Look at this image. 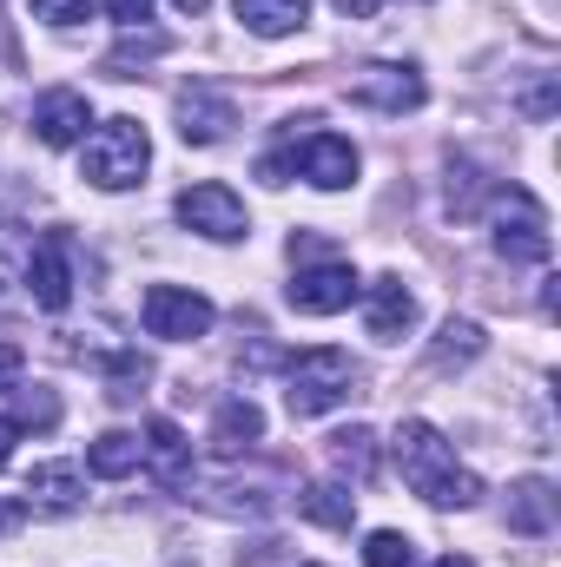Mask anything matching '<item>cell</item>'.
I'll use <instances>...</instances> for the list:
<instances>
[{
	"label": "cell",
	"instance_id": "obj_31",
	"mask_svg": "<svg viewBox=\"0 0 561 567\" xmlns=\"http://www.w3.org/2000/svg\"><path fill=\"white\" fill-rule=\"evenodd\" d=\"M13 435H20V423H13V416H0V468H7V455H13Z\"/></svg>",
	"mask_w": 561,
	"mask_h": 567
},
{
	"label": "cell",
	"instance_id": "obj_17",
	"mask_svg": "<svg viewBox=\"0 0 561 567\" xmlns=\"http://www.w3.org/2000/svg\"><path fill=\"white\" fill-rule=\"evenodd\" d=\"M232 7H238L245 33H258V40H284L310 20V0H232Z\"/></svg>",
	"mask_w": 561,
	"mask_h": 567
},
{
	"label": "cell",
	"instance_id": "obj_1",
	"mask_svg": "<svg viewBox=\"0 0 561 567\" xmlns=\"http://www.w3.org/2000/svg\"><path fill=\"white\" fill-rule=\"evenodd\" d=\"M397 468H404V482L417 488L429 508H476L482 502V482L456 462V449L442 442V429L422 423V416H410V423L397 429Z\"/></svg>",
	"mask_w": 561,
	"mask_h": 567
},
{
	"label": "cell",
	"instance_id": "obj_9",
	"mask_svg": "<svg viewBox=\"0 0 561 567\" xmlns=\"http://www.w3.org/2000/svg\"><path fill=\"white\" fill-rule=\"evenodd\" d=\"M350 100H357V106H370V113H417L422 100H429V86H422L417 66L370 60V66H357V73H350Z\"/></svg>",
	"mask_w": 561,
	"mask_h": 567
},
{
	"label": "cell",
	"instance_id": "obj_16",
	"mask_svg": "<svg viewBox=\"0 0 561 567\" xmlns=\"http://www.w3.org/2000/svg\"><path fill=\"white\" fill-rule=\"evenodd\" d=\"M140 449H145V468L159 475V482H185V468H192V442L178 435V423H165V416H152L145 423V435H140Z\"/></svg>",
	"mask_w": 561,
	"mask_h": 567
},
{
	"label": "cell",
	"instance_id": "obj_30",
	"mask_svg": "<svg viewBox=\"0 0 561 567\" xmlns=\"http://www.w3.org/2000/svg\"><path fill=\"white\" fill-rule=\"evenodd\" d=\"M27 522V502H0V535H13Z\"/></svg>",
	"mask_w": 561,
	"mask_h": 567
},
{
	"label": "cell",
	"instance_id": "obj_11",
	"mask_svg": "<svg viewBox=\"0 0 561 567\" xmlns=\"http://www.w3.org/2000/svg\"><path fill=\"white\" fill-rule=\"evenodd\" d=\"M232 126H238L232 93H218V86H205V80L178 93V140L185 145H218Z\"/></svg>",
	"mask_w": 561,
	"mask_h": 567
},
{
	"label": "cell",
	"instance_id": "obj_27",
	"mask_svg": "<svg viewBox=\"0 0 561 567\" xmlns=\"http://www.w3.org/2000/svg\"><path fill=\"white\" fill-rule=\"evenodd\" d=\"M86 7H93V0H33V13H40L47 27H73V20H86Z\"/></svg>",
	"mask_w": 561,
	"mask_h": 567
},
{
	"label": "cell",
	"instance_id": "obj_5",
	"mask_svg": "<svg viewBox=\"0 0 561 567\" xmlns=\"http://www.w3.org/2000/svg\"><path fill=\"white\" fill-rule=\"evenodd\" d=\"M489 231H496V251L509 265H549V212L529 185L489 192Z\"/></svg>",
	"mask_w": 561,
	"mask_h": 567
},
{
	"label": "cell",
	"instance_id": "obj_8",
	"mask_svg": "<svg viewBox=\"0 0 561 567\" xmlns=\"http://www.w3.org/2000/svg\"><path fill=\"white\" fill-rule=\"evenodd\" d=\"M357 271L344 265V258H324V265H297V278L284 284V297H290V310H304V317H337V310H350L357 303Z\"/></svg>",
	"mask_w": 561,
	"mask_h": 567
},
{
	"label": "cell",
	"instance_id": "obj_15",
	"mask_svg": "<svg viewBox=\"0 0 561 567\" xmlns=\"http://www.w3.org/2000/svg\"><path fill=\"white\" fill-rule=\"evenodd\" d=\"M27 508H40V515H73L80 508V468L73 462H40L33 475H27V495H20Z\"/></svg>",
	"mask_w": 561,
	"mask_h": 567
},
{
	"label": "cell",
	"instance_id": "obj_19",
	"mask_svg": "<svg viewBox=\"0 0 561 567\" xmlns=\"http://www.w3.org/2000/svg\"><path fill=\"white\" fill-rule=\"evenodd\" d=\"M509 528H516V535H549V528H555V488L536 482V475L516 482V488H509Z\"/></svg>",
	"mask_w": 561,
	"mask_h": 567
},
{
	"label": "cell",
	"instance_id": "obj_7",
	"mask_svg": "<svg viewBox=\"0 0 561 567\" xmlns=\"http://www.w3.org/2000/svg\"><path fill=\"white\" fill-rule=\"evenodd\" d=\"M145 330L152 337H165V343H192V337H205L212 330V297H198V290H185V284H152L140 303Z\"/></svg>",
	"mask_w": 561,
	"mask_h": 567
},
{
	"label": "cell",
	"instance_id": "obj_13",
	"mask_svg": "<svg viewBox=\"0 0 561 567\" xmlns=\"http://www.w3.org/2000/svg\"><path fill=\"white\" fill-rule=\"evenodd\" d=\"M86 120H93V106H86V93H73V86H53V93H40V106H33L40 145H73L86 133Z\"/></svg>",
	"mask_w": 561,
	"mask_h": 567
},
{
	"label": "cell",
	"instance_id": "obj_28",
	"mask_svg": "<svg viewBox=\"0 0 561 567\" xmlns=\"http://www.w3.org/2000/svg\"><path fill=\"white\" fill-rule=\"evenodd\" d=\"M100 7H106L120 27H145V20H152V0H100Z\"/></svg>",
	"mask_w": 561,
	"mask_h": 567
},
{
	"label": "cell",
	"instance_id": "obj_12",
	"mask_svg": "<svg viewBox=\"0 0 561 567\" xmlns=\"http://www.w3.org/2000/svg\"><path fill=\"white\" fill-rule=\"evenodd\" d=\"M364 297V323H370V337H384V343H397L410 323H417V297L404 290V278H377L370 290H357Z\"/></svg>",
	"mask_w": 561,
	"mask_h": 567
},
{
	"label": "cell",
	"instance_id": "obj_26",
	"mask_svg": "<svg viewBox=\"0 0 561 567\" xmlns=\"http://www.w3.org/2000/svg\"><path fill=\"white\" fill-rule=\"evenodd\" d=\"M145 377H152V370H145L140 357H113V390H106V396H113V403H133L145 390Z\"/></svg>",
	"mask_w": 561,
	"mask_h": 567
},
{
	"label": "cell",
	"instance_id": "obj_29",
	"mask_svg": "<svg viewBox=\"0 0 561 567\" xmlns=\"http://www.w3.org/2000/svg\"><path fill=\"white\" fill-rule=\"evenodd\" d=\"M20 363H27V357H20V343H0V390L20 377Z\"/></svg>",
	"mask_w": 561,
	"mask_h": 567
},
{
	"label": "cell",
	"instance_id": "obj_23",
	"mask_svg": "<svg viewBox=\"0 0 561 567\" xmlns=\"http://www.w3.org/2000/svg\"><path fill=\"white\" fill-rule=\"evenodd\" d=\"M165 53V33H145V27H126V40L106 53V73L113 80H133V66H145V60H159Z\"/></svg>",
	"mask_w": 561,
	"mask_h": 567
},
{
	"label": "cell",
	"instance_id": "obj_10",
	"mask_svg": "<svg viewBox=\"0 0 561 567\" xmlns=\"http://www.w3.org/2000/svg\"><path fill=\"white\" fill-rule=\"evenodd\" d=\"M27 290L40 310H67L73 303V238L67 231H47L27 258Z\"/></svg>",
	"mask_w": 561,
	"mask_h": 567
},
{
	"label": "cell",
	"instance_id": "obj_2",
	"mask_svg": "<svg viewBox=\"0 0 561 567\" xmlns=\"http://www.w3.org/2000/svg\"><path fill=\"white\" fill-rule=\"evenodd\" d=\"M310 178L317 192H344V185H357V145L337 140V133H290V140L278 145V152H265L258 158V178L265 185H284V178Z\"/></svg>",
	"mask_w": 561,
	"mask_h": 567
},
{
	"label": "cell",
	"instance_id": "obj_33",
	"mask_svg": "<svg viewBox=\"0 0 561 567\" xmlns=\"http://www.w3.org/2000/svg\"><path fill=\"white\" fill-rule=\"evenodd\" d=\"M172 7H178V13H192V20H198V13H205V7H212V0H172Z\"/></svg>",
	"mask_w": 561,
	"mask_h": 567
},
{
	"label": "cell",
	"instance_id": "obj_3",
	"mask_svg": "<svg viewBox=\"0 0 561 567\" xmlns=\"http://www.w3.org/2000/svg\"><path fill=\"white\" fill-rule=\"evenodd\" d=\"M145 165H152V140H145L140 120H106L93 140H86V152H80V178L86 185H100V192H126V185H140Z\"/></svg>",
	"mask_w": 561,
	"mask_h": 567
},
{
	"label": "cell",
	"instance_id": "obj_25",
	"mask_svg": "<svg viewBox=\"0 0 561 567\" xmlns=\"http://www.w3.org/2000/svg\"><path fill=\"white\" fill-rule=\"evenodd\" d=\"M20 429H53L60 423V403H53V390H20Z\"/></svg>",
	"mask_w": 561,
	"mask_h": 567
},
{
	"label": "cell",
	"instance_id": "obj_14",
	"mask_svg": "<svg viewBox=\"0 0 561 567\" xmlns=\"http://www.w3.org/2000/svg\"><path fill=\"white\" fill-rule=\"evenodd\" d=\"M258 435H265V410H258L252 396H225V403H218V416H212V455L238 462Z\"/></svg>",
	"mask_w": 561,
	"mask_h": 567
},
{
	"label": "cell",
	"instance_id": "obj_22",
	"mask_svg": "<svg viewBox=\"0 0 561 567\" xmlns=\"http://www.w3.org/2000/svg\"><path fill=\"white\" fill-rule=\"evenodd\" d=\"M482 343H489V337H482V323H469V317H449V323L436 330V350H429V363H436V370H449V363H476V357H482Z\"/></svg>",
	"mask_w": 561,
	"mask_h": 567
},
{
	"label": "cell",
	"instance_id": "obj_24",
	"mask_svg": "<svg viewBox=\"0 0 561 567\" xmlns=\"http://www.w3.org/2000/svg\"><path fill=\"white\" fill-rule=\"evenodd\" d=\"M364 567H417V542L397 535V528H377L364 542Z\"/></svg>",
	"mask_w": 561,
	"mask_h": 567
},
{
	"label": "cell",
	"instance_id": "obj_21",
	"mask_svg": "<svg viewBox=\"0 0 561 567\" xmlns=\"http://www.w3.org/2000/svg\"><path fill=\"white\" fill-rule=\"evenodd\" d=\"M297 515L304 522H324V528H350L357 495H344V482H310V488H297Z\"/></svg>",
	"mask_w": 561,
	"mask_h": 567
},
{
	"label": "cell",
	"instance_id": "obj_20",
	"mask_svg": "<svg viewBox=\"0 0 561 567\" xmlns=\"http://www.w3.org/2000/svg\"><path fill=\"white\" fill-rule=\"evenodd\" d=\"M330 468H337L344 482H370V475H377V435L364 423L337 429V435H330Z\"/></svg>",
	"mask_w": 561,
	"mask_h": 567
},
{
	"label": "cell",
	"instance_id": "obj_34",
	"mask_svg": "<svg viewBox=\"0 0 561 567\" xmlns=\"http://www.w3.org/2000/svg\"><path fill=\"white\" fill-rule=\"evenodd\" d=\"M436 567H476V561H469V555H442Z\"/></svg>",
	"mask_w": 561,
	"mask_h": 567
},
{
	"label": "cell",
	"instance_id": "obj_6",
	"mask_svg": "<svg viewBox=\"0 0 561 567\" xmlns=\"http://www.w3.org/2000/svg\"><path fill=\"white\" fill-rule=\"evenodd\" d=\"M172 212H178L185 231H198V238H212V245H238V238L252 231L245 198H238L232 185H192V192H178Z\"/></svg>",
	"mask_w": 561,
	"mask_h": 567
},
{
	"label": "cell",
	"instance_id": "obj_4",
	"mask_svg": "<svg viewBox=\"0 0 561 567\" xmlns=\"http://www.w3.org/2000/svg\"><path fill=\"white\" fill-rule=\"evenodd\" d=\"M357 396V363L344 357V350H304V357H290V370H284V403H290V416H324V410H337V403H350Z\"/></svg>",
	"mask_w": 561,
	"mask_h": 567
},
{
	"label": "cell",
	"instance_id": "obj_18",
	"mask_svg": "<svg viewBox=\"0 0 561 567\" xmlns=\"http://www.w3.org/2000/svg\"><path fill=\"white\" fill-rule=\"evenodd\" d=\"M86 468L100 475V482H120V475H133V468H145V449L133 429H106L100 442H86Z\"/></svg>",
	"mask_w": 561,
	"mask_h": 567
},
{
	"label": "cell",
	"instance_id": "obj_32",
	"mask_svg": "<svg viewBox=\"0 0 561 567\" xmlns=\"http://www.w3.org/2000/svg\"><path fill=\"white\" fill-rule=\"evenodd\" d=\"M337 7H344V13H357V20H364V13H377V0H337Z\"/></svg>",
	"mask_w": 561,
	"mask_h": 567
}]
</instances>
